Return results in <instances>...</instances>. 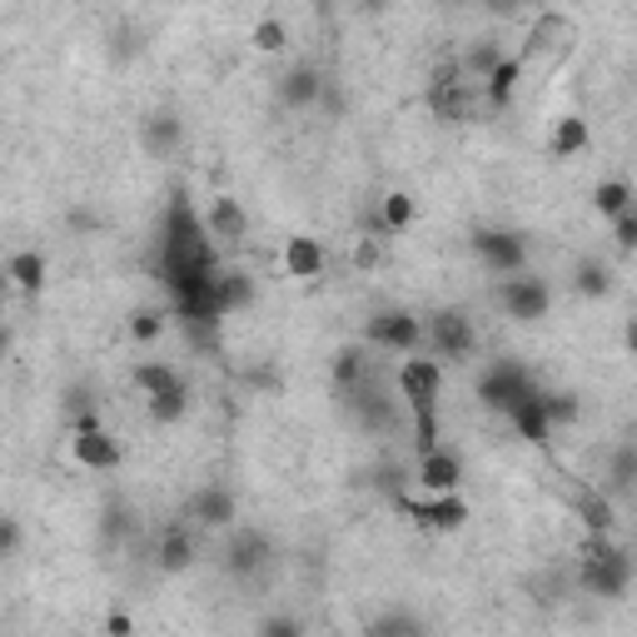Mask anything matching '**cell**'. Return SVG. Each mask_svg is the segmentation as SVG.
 <instances>
[{
    "mask_svg": "<svg viewBox=\"0 0 637 637\" xmlns=\"http://www.w3.org/2000/svg\"><path fill=\"white\" fill-rule=\"evenodd\" d=\"M379 209H384L389 235H403V229L413 225V195H403V189H389V195L379 199Z\"/></svg>",
    "mask_w": 637,
    "mask_h": 637,
    "instance_id": "obj_32",
    "label": "cell"
},
{
    "mask_svg": "<svg viewBox=\"0 0 637 637\" xmlns=\"http://www.w3.org/2000/svg\"><path fill=\"white\" fill-rule=\"evenodd\" d=\"M528 389H533V379H528V369L513 364V359H493V364L478 374V403L493 413H508Z\"/></svg>",
    "mask_w": 637,
    "mask_h": 637,
    "instance_id": "obj_4",
    "label": "cell"
},
{
    "mask_svg": "<svg viewBox=\"0 0 637 637\" xmlns=\"http://www.w3.org/2000/svg\"><path fill=\"white\" fill-rule=\"evenodd\" d=\"M473 254L483 259L488 274H518L528 264V244L513 229H478L473 235Z\"/></svg>",
    "mask_w": 637,
    "mask_h": 637,
    "instance_id": "obj_8",
    "label": "cell"
},
{
    "mask_svg": "<svg viewBox=\"0 0 637 637\" xmlns=\"http://www.w3.org/2000/svg\"><path fill=\"white\" fill-rule=\"evenodd\" d=\"M6 274H10V284H16L20 294H40V290H46L50 264H46V254H40V249H16L6 259Z\"/></svg>",
    "mask_w": 637,
    "mask_h": 637,
    "instance_id": "obj_21",
    "label": "cell"
},
{
    "mask_svg": "<svg viewBox=\"0 0 637 637\" xmlns=\"http://www.w3.org/2000/svg\"><path fill=\"white\" fill-rule=\"evenodd\" d=\"M254 274L249 270H219V310L229 314H244V310H254Z\"/></svg>",
    "mask_w": 637,
    "mask_h": 637,
    "instance_id": "obj_24",
    "label": "cell"
},
{
    "mask_svg": "<svg viewBox=\"0 0 637 637\" xmlns=\"http://www.w3.org/2000/svg\"><path fill=\"white\" fill-rule=\"evenodd\" d=\"M568 46H572V20L558 16V10H548V16L533 20V30H528V46L518 50V56H523V66H528L533 56H548V50H558V56H562Z\"/></svg>",
    "mask_w": 637,
    "mask_h": 637,
    "instance_id": "obj_17",
    "label": "cell"
},
{
    "mask_svg": "<svg viewBox=\"0 0 637 637\" xmlns=\"http://www.w3.org/2000/svg\"><path fill=\"white\" fill-rule=\"evenodd\" d=\"M483 10H488V16H503V20H513L518 10H523V0H483Z\"/></svg>",
    "mask_w": 637,
    "mask_h": 637,
    "instance_id": "obj_43",
    "label": "cell"
},
{
    "mask_svg": "<svg viewBox=\"0 0 637 637\" xmlns=\"http://www.w3.org/2000/svg\"><path fill=\"white\" fill-rule=\"evenodd\" d=\"M572 290H578L582 300H602V294L612 290V270L598 259H582L578 270H572Z\"/></svg>",
    "mask_w": 637,
    "mask_h": 637,
    "instance_id": "obj_29",
    "label": "cell"
},
{
    "mask_svg": "<svg viewBox=\"0 0 637 637\" xmlns=\"http://www.w3.org/2000/svg\"><path fill=\"white\" fill-rule=\"evenodd\" d=\"M369 344L389 349V354H413V349L423 344L419 314H409V310H379L374 318H369Z\"/></svg>",
    "mask_w": 637,
    "mask_h": 637,
    "instance_id": "obj_7",
    "label": "cell"
},
{
    "mask_svg": "<svg viewBox=\"0 0 637 637\" xmlns=\"http://www.w3.org/2000/svg\"><path fill=\"white\" fill-rule=\"evenodd\" d=\"M399 394L413 409V449L433 453L439 449V394H443V364L439 359H413L403 354L399 364Z\"/></svg>",
    "mask_w": 637,
    "mask_h": 637,
    "instance_id": "obj_1",
    "label": "cell"
},
{
    "mask_svg": "<svg viewBox=\"0 0 637 637\" xmlns=\"http://www.w3.org/2000/svg\"><path fill=\"white\" fill-rule=\"evenodd\" d=\"M324 244L310 239V235H294L290 244H284V274L290 280H318L324 274Z\"/></svg>",
    "mask_w": 637,
    "mask_h": 637,
    "instance_id": "obj_19",
    "label": "cell"
},
{
    "mask_svg": "<svg viewBox=\"0 0 637 637\" xmlns=\"http://www.w3.org/2000/svg\"><path fill=\"white\" fill-rule=\"evenodd\" d=\"M324 85H329V76L318 66H294L290 76L280 80V105L284 110H318Z\"/></svg>",
    "mask_w": 637,
    "mask_h": 637,
    "instance_id": "obj_16",
    "label": "cell"
},
{
    "mask_svg": "<svg viewBox=\"0 0 637 637\" xmlns=\"http://www.w3.org/2000/svg\"><path fill=\"white\" fill-rule=\"evenodd\" d=\"M354 6H364V10H379V6H389V0H354Z\"/></svg>",
    "mask_w": 637,
    "mask_h": 637,
    "instance_id": "obj_46",
    "label": "cell"
},
{
    "mask_svg": "<svg viewBox=\"0 0 637 637\" xmlns=\"http://www.w3.org/2000/svg\"><path fill=\"white\" fill-rule=\"evenodd\" d=\"M135 389H145V399H159V394H175V389H185V379H179V369L169 364H155V359H145V364H135Z\"/></svg>",
    "mask_w": 637,
    "mask_h": 637,
    "instance_id": "obj_27",
    "label": "cell"
},
{
    "mask_svg": "<svg viewBox=\"0 0 637 637\" xmlns=\"http://www.w3.org/2000/svg\"><path fill=\"white\" fill-rule=\"evenodd\" d=\"M185 513H189V523H199V528H229L239 518V503H235V493H229L225 483H209V488H199V493L189 498Z\"/></svg>",
    "mask_w": 637,
    "mask_h": 637,
    "instance_id": "obj_13",
    "label": "cell"
},
{
    "mask_svg": "<svg viewBox=\"0 0 637 637\" xmlns=\"http://www.w3.org/2000/svg\"><path fill=\"white\" fill-rule=\"evenodd\" d=\"M612 244H618L623 254L637 249V199L623 209V215H612Z\"/></svg>",
    "mask_w": 637,
    "mask_h": 637,
    "instance_id": "obj_37",
    "label": "cell"
},
{
    "mask_svg": "<svg viewBox=\"0 0 637 637\" xmlns=\"http://www.w3.org/2000/svg\"><path fill=\"white\" fill-rule=\"evenodd\" d=\"M195 558H199V543H195V528L189 523H169L165 533H159V543H155V568L159 572H189L195 568Z\"/></svg>",
    "mask_w": 637,
    "mask_h": 637,
    "instance_id": "obj_14",
    "label": "cell"
},
{
    "mask_svg": "<svg viewBox=\"0 0 637 637\" xmlns=\"http://www.w3.org/2000/svg\"><path fill=\"white\" fill-rule=\"evenodd\" d=\"M70 453H76V463H80V469H95V473H110V469H120V459H125L120 439H110V433H105V429L70 433Z\"/></svg>",
    "mask_w": 637,
    "mask_h": 637,
    "instance_id": "obj_15",
    "label": "cell"
},
{
    "mask_svg": "<svg viewBox=\"0 0 637 637\" xmlns=\"http://www.w3.org/2000/svg\"><path fill=\"white\" fill-rule=\"evenodd\" d=\"M508 419H513L518 439L533 443V449H548V443H553V419H548V409H543V389H528V394L508 409Z\"/></svg>",
    "mask_w": 637,
    "mask_h": 637,
    "instance_id": "obj_12",
    "label": "cell"
},
{
    "mask_svg": "<svg viewBox=\"0 0 637 637\" xmlns=\"http://www.w3.org/2000/svg\"><path fill=\"white\" fill-rule=\"evenodd\" d=\"M379 259H384V239H374V235H364L354 244V270H379Z\"/></svg>",
    "mask_w": 637,
    "mask_h": 637,
    "instance_id": "obj_38",
    "label": "cell"
},
{
    "mask_svg": "<svg viewBox=\"0 0 637 637\" xmlns=\"http://www.w3.org/2000/svg\"><path fill=\"white\" fill-rule=\"evenodd\" d=\"M264 633H270V637H294V633H304V623H294V618H270V623H264Z\"/></svg>",
    "mask_w": 637,
    "mask_h": 637,
    "instance_id": "obj_42",
    "label": "cell"
},
{
    "mask_svg": "<svg viewBox=\"0 0 637 637\" xmlns=\"http://www.w3.org/2000/svg\"><path fill=\"white\" fill-rule=\"evenodd\" d=\"M543 409H548V419H553V429H572V423L582 419V399L578 394H543Z\"/></svg>",
    "mask_w": 637,
    "mask_h": 637,
    "instance_id": "obj_34",
    "label": "cell"
},
{
    "mask_svg": "<svg viewBox=\"0 0 637 637\" xmlns=\"http://www.w3.org/2000/svg\"><path fill=\"white\" fill-rule=\"evenodd\" d=\"M633 199H637V195H633V185H628V179H602V185L592 189V209H598L602 219L623 215V209H628Z\"/></svg>",
    "mask_w": 637,
    "mask_h": 637,
    "instance_id": "obj_30",
    "label": "cell"
},
{
    "mask_svg": "<svg viewBox=\"0 0 637 637\" xmlns=\"http://www.w3.org/2000/svg\"><path fill=\"white\" fill-rule=\"evenodd\" d=\"M140 140H145V150L159 155V159H169L179 150V140H185V125L175 120V115H150L145 120V130H140Z\"/></svg>",
    "mask_w": 637,
    "mask_h": 637,
    "instance_id": "obj_26",
    "label": "cell"
},
{
    "mask_svg": "<svg viewBox=\"0 0 637 637\" xmlns=\"http://www.w3.org/2000/svg\"><path fill=\"white\" fill-rule=\"evenodd\" d=\"M429 344L433 359H469L478 349V329L463 310H439L429 318Z\"/></svg>",
    "mask_w": 637,
    "mask_h": 637,
    "instance_id": "obj_6",
    "label": "cell"
},
{
    "mask_svg": "<svg viewBox=\"0 0 637 637\" xmlns=\"http://www.w3.org/2000/svg\"><path fill=\"white\" fill-rule=\"evenodd\" d=\"M205 225H209V235L225 239V244L249 235V215H244V205H239L235 195H215V205H209V219H205Z\"/></svg>",
    "mask_w": 637,
    "mask_h": 637,
    "instance_id": "obj_20",
    "label": "cell"
},
{
    "mask_svg": "<svg viewBox=\"0 0 637 637\" xmlns=\"http://www.w3.org/2000/svg\"><path fill=\"white\" fill-rule=\"evenodd\" d=\"M588 120L582 115H562V120L553 125V135H548V155L553 159H572V155H582L588 150Z\"/></svg>",
    "mask_w": 637,
    "mask_h": 637,
    "instance_id": "obj_25",
    "label": "cell"
},
{
    "mask_svg": "<svg viewBox=\"0 0 637 637\" xmlns=\"http://www.w3.org/2000/svg\"><path fill=\"white\" fill-rule=\"evenodd\" d=\"M105 633H135V623L125 618V612H110V618H105Z\"/></svg>",
    "mask_w": 637,
    "mask_h": 637,
    "instance_id": "obj_44",
    "label": "cell"
},
{
    "mask_svg": "<svg viewBox=\"0 0 637 637\" xmlns=\"http://www.w3.org/2000/svg\"><path fill=\"white\" fill-rule=\"evenodd\" d=\"M318 115H329V120H339V115H344V95H339L334 80H329L324 95H318Z\"/></svg>",
    "mask_w": 637,
    "mask_h": 637,
    "instance_id": "obj_40",
    "label": "cell"
},
{
    "mask_svg": "<svg viewBox=\"0 0 637 637\" xmlns=\"http://www.w3.org/2000/svg\"><path fill=\"white\" fill-rule=\"evenodd\" d=\"M215 239L209 235V225H199V215L189 209L185 195L169 199L165 209V235H159V249H205V244Z\"/></svg>",
    "mask_w": 637,
    "mask_h": 637,
    "instance_id": "obj_10",
    "label": "cell"
},
{
    "mask_svg": "<svg viewBox=\"0 0 637 637\" xmlns=\"http://www.w3.org/2000/svg\"><path fill=\"white\" fill-rule=\"evenodd\" d=\"M429 110L439 125H459L469 120V85L453 80V85H429Z\"/></svg>",
    "mask_w": 637,
    "mask_h": 637,
    "instance_id": "obj_23",
    "label": "cell"
},
{
    "mask_svg": "<svg viewBox=\"0 0 637 637\" xmlns=\"http://www.w3.org/2000/svg\"><path fill=\"white\" fill-rule=\"evenodd\" d=\"M16 548H20V523L6 518V528H0V558H16Z\"/></svg>",
    "mask_w": 637,
    "mask_h": 637,
    "instance_id": "obj_41",
    "label": "cell"
},
{
    "mask_svg": "<svg viewBox=\"0 0 637 637\" xmlns=\"http://www.w3.org/2000/svg\"><path fill=\"white\" fill-rule=\"evenodd\" d=\"M159 334H165V314L159 310H135L130 314V339L135 344H155Z\"/></svg>",
    "mask_w": 637,
    "mask_h": 637,
    "instance_id": "obj_36",
    "label": "cell"
},
{
    "mask_svg": "<svg viewBox=\"0 0 637 637\" xmlns=\"http://www.w3.org/2000/svg\"><path fill=\"white\" fill-rule=\"evenodd\" d=\"M623 344H628V354L637 359V314L628 318V334H623Z\"/></svg>",
    "mask_w": 637,
    "mask_h": 637,
    "instance_id": "obj_45",
    "label": "cell"
},
{
    "mask_svg": "<svg viewBox=\"0 0 637 637\" xmlns=\"http://www.w3.org/2000/svg\"><path fill=\"white\" fill-rule=\"evenodd\" d=\"M270 558H274V548H270V538H264V533H254V528L229 533L225 568L235 572V578H254V572H264V568H270Z\"/></svg>",
    "mask_w": 637,
    "mask_h": 637,
    "instance_id": "obj_11",
    "label": "cell"
},
{
    "mask_svg": "<svg viewBox=\"0 0 637 637\" xmlns=\"http://www.w3.org/2000/svg\"><path fill=\"white\" fill-rule=\"evenodd\" d=\"M369 633H423V623L409 618V612H389V618H374V623H369Z\"/></svg>",
    "mask_w": 637,
    "mask_h": 637,
    "instance_id": "obj_39",
    "label": "cell"
},
{
    "mask_svg": "<svg viewBox=\"0 0 637 637\" xmlns=\"http://www.w3.org/2000/svg\"><path fill=\"white\" fill-rule=\"evenodd\" d=\"M498 304H503V314L518 318V324H538V318H548V310H553V290H548L538 274L518 270L498 284Z\"/></svg>",
    "mask_w": 637,
    "mask_h": 637,
    "instance_id": "obj_3",
    "label": "cell"
},
{
    "mask_svg": "<svg viewBox=\"0 0 637 637\" xmlns=\"http://www.w3.org/2000/svg\"><path fill=\"white\" fill-rule=\"evenodd\" d=\"M459 483H463V463L453 459V453L433 449V453H423L419 459V488L423 493H459Z\"/></svg>",
    "mask_w": 637,
    "mask_h": 637,
    "instance_id": "obj_18",
    "label": "cell"
},
{
    "mask_svg": "<svg viewBox=\"0 0 637 637\" xmlns=\"http://www.w3.org/2000/svg\"><path fill=\"white\" fill-rule=\"evenodd\" d=\"M399 508L423 528V533H459L469 523V503L459 493H429V498H403L399 493Z\"/></svg>",
    "mask_w": 637,
    "mask_h": 637,
    "instance_id": "obj_5",
    "label": "cell"
},
{
    "mask_svg": "<svg viewBox=\"0 0 637 637\" xmlns=\"http://www.w3.org/2000/svg\"><path fill=\"white\" fill-rule=\"evenodd\" d=\"M568 508L582 523V533H612L618 528V508L598 483H568Z\"/></svg>",
    "mask_w": 637,
    "mask_h": 637,
    "instance_id": "obj_9",
    "label": "cell"
},
{
    "mask_svg": "<svg viewBox=\"0 0 637 637\" xmlns=\"http://www.w3.org/2000/svg\"><path fill=\"white\" fill-rule=\"evenodd\" d=\"M523 70H528L523 56H503V66L483 80V95H488V105H493V110H508V105H513L518 85H523Z\"/></svg>",
    "mask_w": 637,
    "mask_h": 637,
    "instance_id": "obj_22",
    "label": "cell"
},
{
    "mask_svg": "<svg viewBox=\"0 0 637 637\" xmlns=\"http://www.w3.org/2000/svg\"><path fill=\"white\" fill-rule=\"evenodd\" d=\"M498 66H503V50H498V40H473V46L463 50V76H469V80H488Z\"/></svg>",
    "mask_w": 637,
    "mask_h": 637,
    "instance_id": "obj_28",
    "label": "cell"
},
{
    "mask_svg": "<svg viewBox=\"0 0 637 637\" xmlns=\"http://www.w3.org/2000/svg\"><path fill=\"white\" fill-rule=\"evenodd\" d=\"M249 46L259 50V56H280L284 46H290V30H284V20H259V26L249 30Z\"/></svg>",
    "mask_w": 637,
    "mask_h": 637,
    "instance_id": "obj_33",
    "label": "cell"
},
{
    "mask_svg": "<svg viewBox=\"0 0 637 637\" xmlns=\"http://www.w3.org/2000/svg\"><path fill=\"white\" fill-rule=\"evenodd\" d=\"M185 413H189V389H175V394L150 399V419L155 423H179Z\"/></svg>",
    "mask_w": 637,
    "mask_h": 637,
    "instance_id": "obj_35",
    "label": "cell"
},
{
    "mask_svg": "<svg viewBox=\"0 0 637 637\" xmlns=\"http://www.w3.org/2000/svg\"><path fill=\"white\" fill-rule=\"evenodd\" d=\"M374 369H369V354L364 349H339L334 354V389L344 394V389H354L359 379H369Z\"/></svg>",
    "mask_w": 637,
    "mask_h": 637,
    "instance_id": "obj_31",
    "label": "cell"
},
{
    "mask_svg": "<svg viewBox=\"0 0 637 637\" xmlns=\"http://www.w3.org/2000/svg\"><path fill=\"white\" fill-rule=\"evenodd\" d=\"M633 582V558L612 543V533H582L578 548V588L588 598H623Z\"/></svg>",
    "mask_w": 637,
    "mask_h": 637,
    "instance_id": "obj_2",
    "label": "cell"
}]
</instances>
